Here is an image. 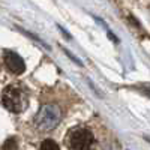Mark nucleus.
<instances>
[{
	"mask_svg": "<svg viewBox=\"0 0 150 150\" xmlns=\"http://www.w3.org/2000/svg\"><path fill=\"white\" fill-rule=\"evenodd\" d=\"M3 59H5V65L8 66V69L14 74H23L26 71V63L24 60L14 51H5L3 53Z\"/></svg>",
	"mask_w": 150,
	"mask_h": 150,
	"instance_id": "nucleus-4",
	"label": "nucleus"
},
{
	"mask_svg": "<svg viewBox=\"0 0 150 150\" xmlns=\"http://www.w3.org/2000/svg\"><path fill=\"white\" fill-rule=\"evenodd\" d=\"M3 150H17L18 149V144H17V140L15 138H8L5 143H3Z\"/></svg>",
	"mask_w": 150,
	"mask_h": 150,
	"instance_id": "nucleus-6",
	"label": "nucleus"
},
{
	"mask_svg": "<svg viewBox=\"0 0 150 150\" xmlns=\"http://www.w3.org/2000/svg\"><path fill=\"white\" fill-rule=\"evenodd\" d=\"M41 150H60L59 149V146H57V143L54 141V140H44L42 141V144H41Z\"/></svg>",
	"mask_w": 150,
	"mask_h": 150,
	"instance_id": "nucleus-5",
	"label": "nucleus"
},
{
	"mask_svg": "<svg viewBox=\"0 0 150 150\" xmlns=\"http://www.w3.org/2000/svg\"><path fill=\"white\" fill-rule=\"evenodd\" d=\"M3 105L12 112H21L26 107V98L23 92L15 86H8L2 93Z\"/></svg>",
	"mask_w": 150,
	"mask_h": 150,
	"instance_id": "nucleus-3",
	"label": "nucleus"
},
{
	"mask_svg": "<svg viewBox=\"0 0 150 150\" xmlns=\"http://www.w3.org/2000/svg\"><path fill=\"white\" fill-rule=\"evenodd\" d=\"M62 120V111L56 104H45L35 117V125L39 131H51Z\"/></svg>",
	"mask_w": 150,
	"mask_h": 150,
	"instance_id": "nucleus-1",
	"label": "nucleus"
},
{
	"mask_svg": "<svg viewBox=\"0 0 150 150\" xmlns=\"http://www.w3.org/2000/svg\"><path fill=\"white\" fill-rule=\"evenodd\" d=\"M93 134L86 128H75L66 137L69 150H93Z\"/></svg>",
	"mask_w": 150,
	"mask_h": 150,
	"instance_id": "nucleus-2",
	"label": "nucleus"
},
{
	"mask_svg": "<svg viewBox=\"0 0 150 150\" xmlns=\"http://www.w3.org/2000/svg\"><path fill=\"white\" fill-rule=\"evenodd\" d=\"M140 90H141L144 95H147V96L150 98V86H149V84H146V86H140Z\"/></svg>",
	"mask_w": 150,
	"mask_h": 150,
	"instance_id": "nucleus-7",
	"label": "nucleus"
}]
</instances>
